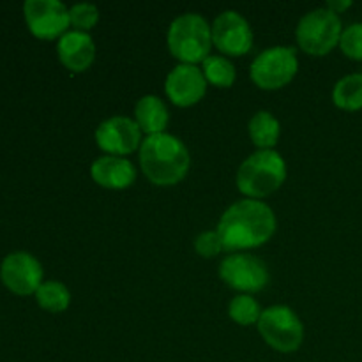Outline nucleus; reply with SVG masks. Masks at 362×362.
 I'll list each match as a JSON object with an SVG mask.
<instances>
[{
	"label": "nucleus",
	"mask_w": 362,
	"mask_h": 362,
	"mask_svg": "<svg viewBox=\"0 0 362 362\" xmlns=\"http://www.w3.org/2000/svg\"><path fill=\"white\" fill-rule=\"evenodd\" d=\"M0 278L11 292L30 296L42 285V267L37 258L27 251H14L4 258Z\"/></svg>",
	"instance_id": "obj_10"
},
{
	"label": "nucleus",
	"mask_w": 362,
	"mask_h": 362,
	"mask_svg": "<svg viewBox=\"0 0 362 362\" xmlns=\"http://www.w3.org/2000/svg\"><path fill=\"white\" fill-rule=\"evenodd\" d=\"M140 165L152 184L175 186L189 170V152L173 134H151L141 141Z\"/></svg>",
	"instance_id": "obj_2"
},
{
	"label": "nucleus",
	"mask_w": 362,
	"mask_h": 362,
	"mask_svg": "<svg viewBox=\"0 0 362 362\" xmlns=\"http://www.w3.org/2000/svg\"><path fill=\"white\" fill-rule=\"evenodd\" d=\"M228 315L233 322H237L239 325H251L255 322L260 320L262 310L260 304L253 299L247 293H243V296H237L235 299L230 303Z\"/></svg>",
	"instance_id": "obj_21"
},
{
	"label": "nucleus",
	"mask_w": 362,
	"mask_h": 362,
	"mask_svg": "<svg viewBox=\"0 0 362 362\" xmlns=\"http://www.w3.org/2000/svg\"><path fill=\"white\" fill-rule=\"evenodd\" d=\"M35 299L42 310L49 313H62L71 303V293L67 286L60 281H46L35 292Z\"/></svg>",
	"instance_id": "obj_19"
},
{
	"label": "nucleus",
	"mask_w": 362,
	"mask_h": 362,
	"mask_svg": "<svg viewBox=\"0 0 362 362\" xmlns=\"http://www.w3.org/2000/svg\"><path fill=\"white\" fill-rule=\"evenodd\" d=\"M212 28L200 14L187 13L175 18L168 28V48L182 64L194 66L211 53Z\"/></svg>",
	"instance_id": "obj_4"
},
{
	"label": "nucleus",
	"mask_w": 362,
	"mask_h": 362,
	"mask_svg": "<svg viewBox=\"0 0 362 362\" xmlns=\"http://www.w3.org/2000/svg\"><path fill=\"white\" fill-rule=\"evenodd\" d=\"M194 250L204 258L218 257L223 251L221 237L218 232H204L194 239Z\"/></svg>",
	"instance_id": "obj_24"
},
{
	"label": "nucleus",
	"mask_w": 362,
	"mask_h": 362,
	"mask_svg": "<svg viewBox=\"0 0 362 362\" xmlns=\"http://www.w3.org/2000/svg\"><path fill=\"white\" fill-rule=\"evenodd\" d=\"M69 20L78 32H87L98 23L99 11L94 4H76L69 9Z\"/></svg>",
	"instance_id": "obj_22"
},
{
	"label": "nucleus",
	"mask_w": 362,
	"mask_h": 362,
	"mask_svg": "<svg viewBox=\"0 0 362 362\" xmlns=\"http://www.w3.org/2000/svg\"><path fill=\"white\" fill-rule=\"evenodd\" d=\"M141 141V129L127 117H112L99 124L95 144L110 156H126L136 151Z\"/></svg>",
	"instance_id": "obj_12"
},
{
	"label": "nucleus",
	"mask_w": 362,
	"mask_h": 362,
	"mask_svg": "<svg viewBox=\"0 0 362 362\" xmlns=\"http://www.w3.org/2000/svg\"><path fill=\"white\" fill-rule=\"evenodd\" d=\"M350 6H352V2H350V0H331V2H327V9L332 11V13H336V14L343 13V11L349 9Z\"/></svg>",
	"instance_id": "obj_25"
},
{
	"label": "nucleus",
	"mask_w": 362,
	"mask_h": 362,
	"mask_svg": "<svg viewBox=\"0 0 362 362\" xmlns=\"http://www.w3.org/2000/svg\"><path fill=\"white\" fill-rule=\"evenodd\" d=\"M165 90L173 105L187 108L197 105L204 98L207 90V80L197 66L179 64L166 78Z\"/></svg>",
	"instance_id": "obj_13"
},
{
	"label": "nucleus",
	"mask_w": 362,
	"mask_h": 362,
	"mask_svg": "<svg viewBox=\"0 0 362 362\" xmlns=\"http://www.w3.org/2000/svg\"><path fill=\"white\" fill-rule=\"evenodd\" d=\"M341 34V20L327 7L304 14L297 25V42L304 52L315 57L327 55L336 45H339Z\"/></svg>",
	"instance_id": "obj_5"
},
{
	"label": "nucleus",
	"mask_w": 362,
	"mask_h": 362,
	"mask_svg": "<svg viewBox=\"0 0 362 362\" xmlns=\"http://www.w3.org/2000/svg\"><path fill=\"white\" fill-rule=\"evenodd\" d=\"M258 331L269 346L281 354L296 352L303 345V322L288 306H271L262 311Z\"/></svg>",
	"instance_id": "obj_6"
},
{
	"label": "nucleus",
	"mask_w": 362,
	"mask_h": 362,
	"mask_svg": "<svg viewBox=\"0 0 362 362\" xmlns=\"http://www.w3.org/2000/svg\"><path fill=\"white\" fill-rule=\"evenodd\" d=\"M332 101L338 108L357 112L362 108V74H349L334 85Z\"/></svg>",
	"instance_id": "obj_18"
},
{
	"label": "nucleus",
	"mask_w": 362,
	"mask_h": 362,
	"mask_svg": "<svg viewBox=\"0 0 362 362\" xmlns=\"http://www.w3.org/2000/svg\"><path fill=\"white\" fill-rule=\"evenodd\" d=\"M219 278L239 292H260L269 283L267 265L250 253H235L226 257L219 265Z\"/></svg>",
	"instance_id": "obj_8"
},
{
	"label": "nucleus",
	"mask_w": 362,
	"mask_h": 362,
	"mask_svg": "<svg viewBox=\"0 0 362 362\" xmlns=\"http://www.w3.org/2000/svg\"><path fill=\"white\" fill-rule=\"evenodd\" d=\"M59 59L73 73H83L92 66L95 45L87 32H66L57 45Z\"/></svg>",
	"instance_id": "obj_14"
},
{
	"label": "nucleus",
	"mask_w": 362,
	"mask_h": 362,
	"mask_svg": "<svg viewBox=\"0 0 362 362\" xmlns=\"http://www.w3.org/2000/svg\"><path fill=\"white\" fill-rule=\"evenodd\" d=\"M339 48L349 59L362 60V23H352L343 30Z\"/></svg>",
	"instance_id": "obj_23"
},
{
	"label": "nucleus",
	"mask_w": 362,
	"mask_h": 362,
	"mask_svg": "<svg viewBox=\"0 0 362 362\" xmlns=\"http://www.w3.org/2000/svg\"><path fill=\"white\" fill-rule=\"evenodd\" d=\"M279 133H281V126H279L278 119L269 112H258L250 120L251 141L260 151H272V147L278 144Z\"/></svg>",
	"instance_id": "obj_17"
},
{
	"label": "nucleus",
	"mask_w": 362,
	"mask_h": 362,
	"mask_svg": "<svg viewBox=\"0 0 362 362\" xmlns=\"http://www.w3.org/2000/svg\"><path fill=\"white\" fill-rule=\"evenodd\" d=\"M212 42L226 55H246L253 46V32L239 13L225 11L212 23Z\"/></svg>",
	"instance_id": "obj_11"
},
{
	"label": "nucleus",
	"mask_w": 362,
	"mask_h": 362,
	"mask_svg": "<svg viewBox=\"0 0 362 362\" xmlns=\"http://www.w3.org/2000/svg\"><path fill=\"white\" fill-rule=\"evenodd\" d=\"M28 30L39 39H55L69 27V9L59 0H27L23 6Z\"/></svg>",
	"instance_id": "obj_9"
},
{
	"label": "nucleus",
	"mask_w": 362,
	"mask_h": 362,
	"mask_svg": "<svg viewBox=\"0 0 362 362\" xmlns=\"http://www.w3.org/2000/svg\"><path fill=\"white\" fill-rule=\"evenodd\" d=\"M299 69V60L293 48L276 46L262 52L251 64V80L264 90H276L293 80Z\"/></svg>",
	"instance_id": "obj_7"
},
{
	"label": "nucleus",
	"mask_w": 362,
	"mask_h": 362,
	"mask_svg": "<svg viewBox=\"0 0 362 362\" xmlns=\"http://www.w3.org/2000/svg\"><path fill=\"white\" fill-rule=\"evenodd\" d=\"M168 120V108L158 95H144L134 106V122L148 136L165 133Z\"/></svg>",
	"instance_id": "obj_16"
},
{
	"label": "nucleus",
	"mask_w": 362,
	"mask_h": 362,
	"mask_svg": "<svg viewBox=\"0 0 362 362\" xmlns=\"http://www.w3.org/2000/svg\"><path fill=\"white\" fill-rule=\"evenodd\" d=\"M90 175L95 184L106 189H126L136 180V170L126 158L103 156L92 163Z\"/></svg>",
	"instance_id": "obj_15"
},
{
	"label": "nucleus",
	"mask_w": 362,
	"mask_h": 362,
	"mask_svg": "<svg viewBox=\"0 0 362 362\" xmlns=\"http://www.w3.org/2000/svg\"><path fill=\"white\" fill-rule=\"evenodd\" d=\"M285 179V159L276 151H258L240 165L237 172V187L240 193L255 200L274 193Z\"/></svg>",
	"instance_id": "obj_3"
},
{
	"label": "nucleus",
	"mask_w": 362,
	"mask_h": 362,
	"mask_svg": "<svg viewBox=\"0 0 362 362\" xmlns=\"http://www.w3.org/2000/svg\"><path fill=\"white\" fill-rule=\"evenodd\" d=\"M276 230V216L267 204L260 200H240L226 209L218 223L223 250L240 251L260 247Z\"/></svg>",
	"instance_id": "obj_1"
},
{
	"label": "nucleus",
	"mask_w": 362,
	"mask_h": 362,
	"mask_svg": "<svg viewBox=\"0 0 362 362\" xmlns=\"http://www.w3.org/2000/svg\"><path fill=\"white\" fill-rule=\"evenodd\" d=\"M202 64H204L202 73L209 83L219 88L232 87L233 81H235V67L228 59L219 55H209Z\"/></svg>",
	"instance_id": "obj_20"
}]
</instances>
